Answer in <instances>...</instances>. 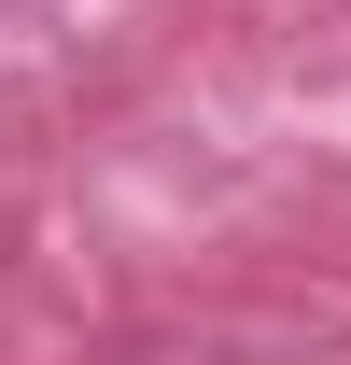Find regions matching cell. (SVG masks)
I'll return each mask as SVG.
<instances>
[]
</instances>
